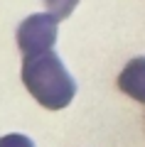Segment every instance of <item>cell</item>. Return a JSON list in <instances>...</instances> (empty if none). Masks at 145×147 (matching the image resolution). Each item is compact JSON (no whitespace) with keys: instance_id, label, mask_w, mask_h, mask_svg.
Segmentation results:
<instances>
[{"instance_id":"cell-1","label":"cell","mask_w":145,"mask_h":147,"mask_svg":"<svg viewBox=\"0 0 145 147\" xmlns=\"http://www.w3.org/2000/svg\"><path fill=\"white\" fill-rule=\"evenodd\" d=\"M22 81L39 105L49 110H62L74 100L76 84L62 59L49 49L42 54H30L22 61Z\"/></svg>"},{"instance_id":"cell-2","label":"cell","mask_w":145,"mask_h":147,"mask_svg":"<svg viewBox=\"0 0 145 147\" xmlns=\"http://www.w3.org/2000/svg\"><path fill=\"white\" fill-rule=\"evenodd\" d=\"M57 17L49 12H35L17 27V47L25 57L49 52L57 42Z\"/></svg>"},{"instance_id":"cell-3","label":"cell","mask_w":145,"mask_h":147,"mask_svg":"<svg viewBox=\"0 0 145 147\" xmlns=\"http://www.w3.org/2000/svg\"><path fill=\"white\" fill-rule=\"evenodd\" d=\"M118 88L138 103H145V57H138L125 64L118 76Z\"/></svg>"},{"instance_id":"cell-4","label":"cell","mask_w":145,"mask_h":147,"mask_svg":"<svg viewBox=\"0 0 145 147\" xmlns=\"http://www.w3.org/2000/svg\"><path fill=\"white\" fill-rule=\"evenodd\" d=\"M79 0H44V5L49 7V15H54L57 20H64V17L71 15V10L76 7Z\"/></svg>"},{"instance_id":"cell-5","label":"cell","mask_w":145,"mask_h":147,"mask_svg":"<svg viewBox=\"0 0 145 147\" xmlns=\"http://www.w3.org/2000/svg\"><path fill=\"white\" fill-rule=\"evenodd\" d=\"M0 147H35V145H32V140L27 135L12 132V135H3L0 137Z\"/></svg>"}]
</instances>
